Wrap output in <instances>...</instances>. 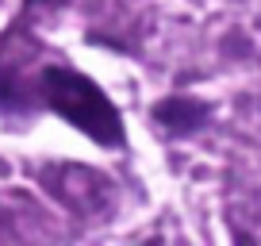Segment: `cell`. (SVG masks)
<instances>
[{
    "label": "cell",
    "mask_w": 261,
    "mask_h": 246,
    "mask_svg": "<svg viewBox=\"0 0 261 246\" xmlns=\"http://www.w3.org/2000/svg\"><path fill=\"white\" fill-rule=\"evenodd\" d=\"M42 92H46L50 108L65 123H73L77 131H85L89 139L104 142V146H115L123 139L119 112L89 77L73 73V69H62V66H50L42 73Z\"/></svg>",
    "instance_id": "1"
}]
</instances>
